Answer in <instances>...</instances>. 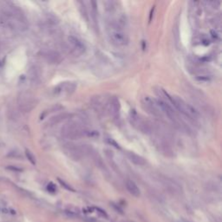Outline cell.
Listing matches in <instances>:
<instances>
[{"instance_id":"8","label":"cell","mask_w":222,"mask_h":222,"mask_svg":"<svg viewBox=\"0 0 222 222\" xmlns=\"http://www.w3.org/2000/svg\"><path fill=\"white\" fill-rule=\"evenodd\" d=\"M121 110V103L120 100L116 96H113L109 99L107 103V111L108 112L109 116L113 119H116L119 117Z\"/></svg>"},{"instance_id":"15","label":"cell","mask_w":222,"mask_h":222,"mask_svg":"<svg viewBox=\"0 0 222 222\" xmlns=\"http://www.w3.org/2000/svg\"><path fill=\"white\" fill-rule=\"evenodd\" d=\"M25 155H26V156H27L28 160H29L32 164H36V158H35L34 155H33L31 151L26 150V151H25Z\"/></svg>"},{"instance_id":"11","label":"cell","mask_w":222,"mask_h":222,"mask_svg":"<svg viewBox=\"0 0 222 222\" xmlns=\"http://www.w3.org/2000/svg\"><path fill=\"white\" fill-rule=\"evenodd\" d=\"M70 116L69 114L67 113H62V114H58L54 116H52L49 121H48V125L49 127H54L56 125L60 124L61 123H63V121H65L66 119H68Z\"/></svg>"},{"instance_id":"13","label":"cell","mask_w":222,"mask_h":222,"mask_svg":"<svg viewBox=\"0 0 222 222\" xmlns=\"http://www.w3.org/2000/svg\"><path fill=\"white\" fill-rule=\"evenodd\" d=\"M127 157L130 162H132L133 164H135L136 166H144L146 164L145 159L142 156H141L134 152H127Z\"/></svg>"},{"instance_id":"17","label":"cell","mask_w":222,"mask_h":222,"mask_svg":"<svg viewBox=\"0 0 222 222\" xmlns=\"http://www.w3.org/2000/svg\"><path fill=\"white\" fill-rule=\"evenodd\" d=\"M47 189H48V191H50V192H51V193H54V192H56L57 187H56V186H55L53 183H50V184L47 186Z\"/></svg>"},{"instance_id":"1","label":"cell","mask_w":222,"mask_h":222,"mask_svg":"<svg viewBox=\"0 0 222 222\" xmlns=\"http://www.w3.org/2000/svg\"><path fill=\"white\" fill-rule=\"evenodd\" d=\"M168 99L172 103V106L180 114L185 116L191 121H197L200 118L199 111L191 104L185 101L183 99L180 98L179 96H169Z\"/></svg>"},{"instance_id":"3","label":"cell","mask_w":222,"mask_h":222,"mask_svg":"<svg viewBox=\"0 0 222 222\" xmlns=\"http://www.w3.org/2000/svg\"><path fill=\"white\" fill-rule=\"evenodd\" d=\"M87 129L82 128L76 122H69L66 123L61 129V136L64 139L76 140L82 136H85Z\"/></svg>"},{"instance_id":"14","label":"cell","mask_w":222,"mask_h":222,"mask_svg":"<svg viewBox=\"0 0 222 222\" xmlns=\"http://www.w3.org/2000/svg\"><path fill=\"white\" fill-rule=\"evenodd\" d=\"M126 188L127 190L129 191V193L135 196V197H139L140 194H141V192H140V189L139 187H137V185L131 180H127L126 181Z\"/></svg>"},{"instance_id":"6","label":"cell","mask_w":222,"mask_h":222,"mask_svg":"<svg viewBox=\"0 0 222 222\" xmlns=\"http://www.w3.org/2000/svg\"><path fill=\"white\" fill-rule=\"evenodd\" d=\"M142 108L147 111V112L154 116L156 117H162V112L156 101V100L150 98L149 96H145L142 101Z\"/></svg>"},{"instance_id":"5","label":"cell","mask_w":222,"mask_h":222,"mask_svg":"<svg viewBox=\"0 0 222 222\" xmlns=\"http://www.w3.org/2000/svg\"><path fill=\"white\" fill-rule=\"evenodd\" d=\"M63 151L72 161H78L83 156V151L82 147H79L72 142H66L63 145Z\"/></svg>"},{"instance_id":"16","label":"cell","mask_w":222,"mask_h":222,"mask_svg":"<svg viewBox=\"0 0 222 222\" xmlns=\"http://www.w3.org/2000/svg\"><path fill=\"white\" fill-rule=\"evenodd\" d=\"M58 181H59V183L61 184V186H63L65 189H67V190H69V191H71V192H74L75 190L69 185V184H67L64 180H61V179H58Z\"/></svg>"},{"instance_id":"19","label":"cell","mask_w":222,"mask_h":222,"mask_svg":"<svg viewBox=\"0 0 222 222\" xmlns=\"http://www.w3.org/2000/svg\"><path fill=\"white\" fill-rule=\"evenodd\" d=\"M108 142L110 143V144H112V145H114V147H116V148H120V147H119V145L113 140V139H108Z\"/></svg>"},{"instance_id":"12","label":"cell","mask_w":222,"mask_h":222,"mask_svg":"<svg viewBox=\"0 0 222 222\" xmlns=\"http://www.w3.org/2000/svg\"><path fill=\"white\" fill-rule=\"evenodd\" d=\"M44 57L50 63H59L62 60L61 55L57 50H48L44 53Z\"/></svg>"},{"instance_id":"10","label":"cell","mask_w":222,"mask_h":222,"mask_svg":"<svg viewBox=\"0 0 222 222\" xmlns=\"http://www.w3.org/2000/svg\"><path fill=\"white\" fill-rule=\"evenodd\" d=\"M76 89V82H65L60 83L57 88L55 89V92L58 94L59 95H71Z\"/></svg>"},{"instance_id":"7","label":"cell","mask_w":222,"mask_h":222,"mask_svg":"<svg viewBox=\"0 0 222 222\" xmlns=\"http://www.w3.org/2000/svg\"><path fill=\"white\" fill-rule=\"evenodd\" d=\"M68 46L70 52L76 57H80L86 50L85 44L79 38L74 36H69L68 37Z\"/></svg>"},{"instance_id":"2","label":"cell","mask_w":222,"mask_h":222,"mask_svg":"<svg viewBox=\"0 0 222 222\" xmlns=\"http://www.w3.org/2000/svg\"><path fill=\"white\" fill-rule=\"evenodd\" d=\"M108 37L110 43L117 47H123L127 45L129 41L128 34L118 24H112L109 25Z\"/></svg>"},{"instance_id":"9","label":"cell","mask_w":222,"mask_h":222,"mask_svg":"<svg viewBox=\"0 0 222 222\" xmlns=\"http://www.w3.org/2000/svg\"><path fill=\"white\" fill-rule=\"evenodd\" d=\"M37 101L30 94H24L19 97V107L25 112H30L31 109L35 108Z\"/></svg>"},{"instance_id":"18","label":"cell","mask_w":222,"mask_h":222,"mask_svg":"<svg viewBox=\"0 0 222 222\" xmlns=\"http://www.w3.org/2000/svg\"><path fill=\"white\" fill-rule=\"evenodd\" d=\"M96 211H97V212L99 213V214H101V216H102V217H104V218H108V215H107V213L105 212V211H103V210H101V208H96Z\"/></svg>"},{"instance_id":"4","label":"cell","mask_w":222,"mask_h":222,"mask_svg":"<svg viewBox=\"0 0 222 222\" xmlns=\"http://www.w3.org/2000/svg\"><path fill=\"white\" fill-rule=\"evenodd\" d=\"M130 123L134 128L143 134H150L152 132V126L151 124L145 121L140 115H138L136 111H131L129 116Z\"/></svg>"}]
</instances>
